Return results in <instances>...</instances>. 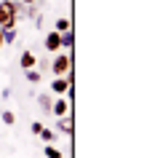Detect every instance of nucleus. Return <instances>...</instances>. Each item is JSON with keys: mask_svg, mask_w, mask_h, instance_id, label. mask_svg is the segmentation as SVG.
<instances>
[{"mask_svg": "<svg viewBox=\"0 0 155 158\" xmlns=\"http://www.w3.org/2000/svg\"><path fill=\"white\" fill-rule=\"evenodd\" d=\"M19 14H22V3H16V0H0V30L16 27Z\"/></svg>", "mask_w": 155, "mask_h": 158, "instance_id": "f257e3e1", "label": "nucleus"}, {"mask_svg": "<svg viewBox=\"0 0 155 158\" xmlns=\"http://www.w3.org/2000/svg\"><path fill=\"white\" fill-rule=\"evenodd\" d=\"M70 67H72V56L56 51L54 59H51V73H54V75H70Z\"/></svg>", "mask_w": 155, "mask_h": 158, "instance_id": "f03ea898", "label": "nucleus"}, {"mask_svg": "<svg viewBox=\"0 0 155 158\" xmlns=\"http://www.w3.org/2000/svg\"><path fill=\"white\" fill-rule=\"evenodd\" d=\"M70 89H72V78H70V75H54V81H51V94L64 97Z\"/></svg>", "mask_w": 155, "mask_h": 158, "instance_id": "7ed1b4c3", "label": "nucleus"}, {"mask_svg": "<svg viewBox=\"0 0 155 158\" xmlns=\"http://www.w3.org/2000/svg\"><path fill=\"white\" fill-rule=\"evenodd\" d=\"M48 113H54L56 118L67 115V113H70V99H64V97H56V99L51 102V110H48Z\"/></svg>", "mask_w": 155, "mask_h": 158, "instance_id": "20e7f679", "label": "nucleus"}, {"mask_svg": "<svg viewBox=\"0 0 155 158\" xmlns=\"http://www.w3.org/2000/svg\"><path fill=\"white\" fill-rule=\"evenodd\" d=\"M59 48H62V32L54 30V32L46 35V51H48V54H56Z\"/></svg>", "mask_w": 155, "mask_h": 158, "instance_id": "39448f33", "label": "nucleus"}, {"mask_svg": "<svg viewBox=\"0 0 155 158\" xmlns=\"http://www.w3.org/2000/svg\"><path fill=\"white\" fill-rule=\"evenodd\" d=\"M19 64H22V70H30V67H38V56H35L32 51H24V54H22V59H19Z\"/></svg>", "mask_w": 155, "mask_h": 158, "instance_id": "423d86ee", "label": "nucleus"}, {"mask_svg": "<svg viewBox=\"0 0 155 158\" xmlns=\"http://www.w3.org/2000/svg\"><path fill=\"white\" fill-rule=\"evenodd\" d=\"M56 129H62L64 134H72V129H75V126H72V118H70V115H62V118H59V123H56Z\"/></svg>", "mask_w": 155, "mask_h": 158, "instance_id": "0eeeda50", "label": "nucleus"}, {"mask_svg": "<svg viewBox=\"0 0 155 158\" xmlns=\"http://www.w3.org/2000/svg\"><path fill=\"white\" fill-rule=\"evenodd\" d=\"M24 78L30 81V83H40V81H43V75H40V70H38V67H30V70H24Z\"/></svg>", "mask_w": 155, "mask_h": 158, "instance_id": "6e6552de", "label": "nucleus"}, {"mask_svg": "<svg viewBox=\"0 0 155 158\" xmlns=\"http://www.w3.org/2000/svg\"><path fill=\"white\" fill-rule=\"evenodd\" d=\"M3 40H6V46L16 43V27H8V30H3Z\"/></svg>", "mask_w": 155, "mask_h": 158, "instance_id": "1a4fd4ad", "label": "nucleus"}, {"mask_svg": "<svg viewBox=\"0 0 155 158\" xmlns=\"http://www.w3.org/2000/svg\"><path fill=\"white\" fill-rule=\"evenodd\" d=\"M0 121L6 126H16V115H14L11 110H3V113H0Z\"/></svg>", "mask_w": 155, "mask_h": 158, "instance_id": "9d476101", "label": "nucleus"}, {"mask_svg": "<svg viewBox=\"0 0 155 158\" xmlns=\"http://www.w3.org/2000/svg\"><path fill=\"white\" fill-rule=\"evenodd\" d=\"M75 46V35L67 30V32H62V48H72Z\"/></svg>", "mask_w": 155, "mask_h": 158, "instance_id": "9b49d317", "label": "nucleus"}, {"mask_svg": "<svg viewBox=\"0 0 155 158\" xmlns=\"http://www.w3.org/2000/svg\"><path fill=\"white\" fill-rule=\"evenodd\" d=\"M54 30H56V32H67V30H70V19H67V16H59L56 24H54Z\"/></svg>", "mask_w": 155, "mask_h": 158, "instance_id": "f8f14e48", "label": "nucleus"}, {"mask_svg": "<svg viewBox=\"0 0 155 158\" xmlns=\"http://www.w3.org/2000/svg\"><path fill=\"white\" fill-rule=\"evenodd\" d=\"M43 153H46V158H64V156H62V150H59V148H54L51 142L46 145V150H43Z\"/></svg>", "mask_w": 155, "mask_h": 158, "instance_id": "ddd939ff", "label": "nucleus"}, {"mask_svg": "<svg viewBox=\"0 0 155 158\" xmlns=\"http://www.w3.org/2000/svg\"><path fill=\"white\" fill-rule=\"evenodd\" d=\"M51 102H54V99H51L48 94H38V105H40L43 110H51Z\"/></svg>", "mask_w": 155, "mask_h": 158, "instance_id": "4468645a", "label": "nucleus"}, {"mask_svg": "<svg viewBox=\"0 0 155 158\" xmlns=\"http://www.w3.org/2000/svg\"><path fill=\"white\" fill-rule=\"evenodd\" d=\"M43 142H54L56 139V131H51V129H40V134H38Z\"/></svg>", "mask_w": 155, "mask_h": 158, "instance_id": "2eb2a0df", "label": "nucleus"}, {"mask_svg": "<svg viewBox=\"0 0 155 158\" xmlns=\"http://www.w3.org/2000/svg\"><path fill=\"white\" fill-rule=\"evenodd\" d=\"M40 129H43V123H40V121H35V123L30 126V131H32V134H40Z\"/></svg>", "mask_w": 155, "mask_h": 158, "instance_id": "dca6fc26", "label": "nucleus"}, {"mask_svg": "<svg viewBox=\"0 0 155 158\" xmlns=\"http://www.w3.org/2000/svg\"><path fill=\"white\" fill-rule=\"evenodd\" d=\"M22 6H38V0H19Z\"/></svg>", "mask_w": 155, "mask_h": 158, "instance_id": "f3484780", "label": "nucleus"}, {"mask_svg": "<svg viewBox=\"0 0 155 158\" xmlns=\"http://www.w3.org/2000/svg\"><path fill=\"white\" fill-rule=\"evenodd\" d=\"M3 46H6V40H3V30H0V48H3Z\"/></svg>", "mask_w": 155, "mask_h": 158, "instance_id": "a211bd4d", "label": "nucleus"}]
</instances>
